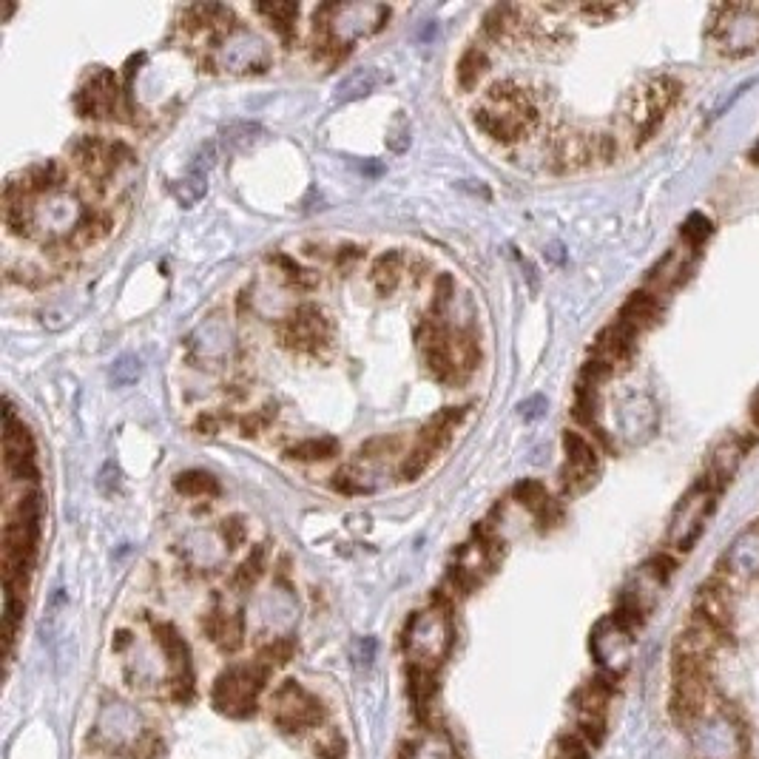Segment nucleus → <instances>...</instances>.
<instances>
[{"label":"nucleus","instance_id":"nucleus-15","mask_svg":"<svg viewBox=\"0 0 759 759\" xmlns=\"http://www.w3.org/2000/svg\"><path fill=\"white\" fill-rule=\"evenodd\" d=\"M714 236V222L705 217V214H691V217L683 222V242L686 248H691L694 253H700L705 248V242Z\"/></svg>","mask_w":759,"mask_h":759},{"label":"nucleus","instance_id":"nucleus-2","mask_svg":"<svg viewBox=\"0 0 759 759\" xmlns=\"http://www.w3.org/2000/svg\"><path fill=\"white\" fill-rule=\"evenodd\" d=\"M725 489L717 487L708 475L697 478L694 487L688 489L686 495L680 498V504L671 515L669 526V546L677 552H691L697 541L703 538L705 524L717 509V498L723 495Z\"/></svg>","mask_w":759,"mask_h":759},{"label":"nucleus","instance_id":"nucleus-27","mask_svg":"<svg viewBox=\"0 0 759 759\" xmlns=\"http://www.w3.org/2000/svg\"><path fill=\"white\" fill-rule=\"evenodd\" d=\"M543 407H546V401L541 396H535L521 404V413H524V418H538L543 413Z\"/></svg>","mask_w":759,"mask_h":759},{"label":"nucleus","instance_id":"nucleus-17","mask_svg":"<svg viewBox=\"0 0 759 759\" xmlns=\"http://www.w3.org/2000/svg\"><path fill=\"white\" fill-rule=\"evenodd\" d=\"M177 489H180L182 495H217L219 484L208 475V472H182L180 478H177Z\"/></svg>","mask_w":759,"mask_h":759},{"label":"nucleus","instance_id":"nucleus-5","mask_svg":"<svg viewBox=\"0 0 759 759\" xmlns=\"http://www.w3.org/2000/svg\"><path fill=\"white\" fill-rule=\"evenodd\" d=\"M592 651H595L600 671L620 677L623 669L629 666V654H632V632H626L615 617H606L592 634Z\"/></svg>","mask_w":759,"mask_h":759},{"label":"nucleus","instance_id":"nucleus-13","mask_svg":"<svg viewBox=\"0 0 759 759\" xmlns=\"http://www.w3.org/2000/svg\"><path fill=\"white\" fill-rule=\"evenodd\" d=\"M379 83H381L379 69H373V66H367V69H356V72L347 74L342 83H339V89H336V100H339V103L359 100V97H364V94H370V91L376 89Z\"/></svg>","mask_w":759,"mask_h":759},{"label":"nucleus","instance_id":"nucleus-30","mask_svg":"<svg viewBox=\"0 0 759 759\" xmlns=\"http://www.w3.org/2000/svg\"><path fill=\"white\" fill-rule=\"evenodd\" d=\"M757 526H759V521H757Z\"/></svg>","mask_w":759,"mask_h":759},{"label":"nucleus","instance_id":"nucleus-1","mask_svg":"<svg viewBox=\"0 0 759 759\" xmlns=\"http://www.w3.org/2000/svg\"><path fill=\"white\" fill-rule=\"evenodd\" d=\"M708 40L725 57H748L759 49V3H725L711 12Z\"/></svg>","mask_w":759,"mask_h":759},{"label":"nucleus","instance_id":"nucleus-22","mask_svg":"<svg viewBox=\"0 0 759 759\" xmlns=\"http://www.w3.org/2000/svg\"><path fill=\"white\" fill-rule=\"evenodd\" d=\"M376 285H379L381 293H387V290L396 288L398 282V256L396 253H390V256H381L379 265H376Z\"/></svg>","mask_w":759,"mask_h":759},{"label":"nucleus","instance_id":"nucleus-4","mask_svg":"<svg viewBox=\"0 0 759 759\" xmlns=\"http://www.w3.org/2000/svg\"><path fill=\"white\" fill-rule=\"evenodd\" d=\"M273 720L288 734L305 731V728L319 725L322 703L316 697H310L299 683H285L273 697Z\"/></svg>","mask_w":759,"mask_h":759},{"label":"nucleus","instance_id":"nucleus-20","mask_svg":"<svg viewBox=\"0 0 759 759\" xmlns=\"http://www.w3.org/2000/svg\"><path fill=\"white\" fill-rule=\"evenodd\" d=\"M592 745L580 737L578 731H569V734H563L558 745H555V759H589L592 757Z\"/></svg>","mask_w":759,"mask_h":759},{"label":"nucleus","instance_id":"nucleus-29","mask_svg":"<svg viewBox=\"0 0 759 759\" xmlns=\"http://www.w3.org/2000/svg\"><path fill=\"white\" fill-rule=\"evenodd\" d=\"M751 157H754V163H759V145L754 148V154H751Z\"/></svg>","mask_w":759,"mask_h":759},{"label":"nucleus","instance_id":"nucleus-9","mask_svg":"<svg viewBox=\"0 0 759 759\" xmlns=\"http://www.w3.org/2000/svg\"><path fill=\"white\" fill-rule=\"evenodd\" d=\"M637 336H640L637 330L623 325V322H615L595 339V347H592L595 359L606 364V367H612V370L629 364L634 356V347H637Z\"/></svg>","mask_w":759,"mask_h":759},{"label":"nucleus","instance_id":"nucleus-19","mask_svg":"<svg viewBox=\"0 0 759 759\" xmlns=\"http://www.w3.org/2000/svg\"><path fill=\"white\" fill-rule=\"evenodd\" d=\"M336 450H339V444L333 438H310V441H302L299 447H293L290 455L302 458V461H322V458L336 455Z\"/></svg>","mask_w":759,"mask_h":759},{"label":"nucleus","instance_id":"nucleus-6","mask_svg":"<svg viewBox=\"0 0 759 759\" xmlns=\"http://www.w3.org/2000/svg\"><path fill=\"white\" fill-rule=\"evenodd\" d=\"M563 447H566V487H572L575 492L592 487L600 470L595 444L580 433H566Z\"/></svg>","mask_w":759,"mask_h":759},{"label":"nucleus","instance_id":"nucleus-10","mask_svg":"<svg viewBox=\"0 0 759 759\" xmlns=\"http://www.w3.org/2000/svg\"><path fill=\"white\" fill-rule=\"evenodd\" d=\"M720 569L731 578H759V526L754 524L728 546Z\"/></svg>","mask_w":759,"mask_h":759},{"label":"nucleus","instance_id":"nucleus-23","mask_svg":"<svg viewBox=\"0 0 759 759\" xmlns=\"http://www.w3.org/2000/svg\"><path fill=\"white\" fill-rule=\"evenodd\" d=\"M140 379V362L134 359V356H123V359H117L114 364V370H111V381L117 384V387H126L131 381Z\"/></svg>","mask_w":759,"mask_h":759},{"label":"nucleus","instance_id":"nucleus-11","mask_svg":"<svg viewBox=\"0 0 759 759\" xmlns=\"http://www.w3.org/2000/svg\"><path fill=\"white\" fill-rule=\"evenodd\" d=\"M663 316V299L654 293V290H637L626 299V305L620 308V316L617 322L629 325L637 333H646L651 327L660 322Z\"/></svg>","mask_w":759,"mask_h":759},{"label":"nucleus","instance_id":"nucleus-8","mask_svg":"<svg viewBox=\"0 0 759 759\" xmlns=\"http://www.w3.org/2000/svg\"><path fill=\"white\" fill-rule=\"evenodd\" d=\"M751 444H754V438L742 433H734V435H728V438H723V441L714 447L711 458H708V470H705V475H708L717 487H723V489L728 487V484H731V478H734L737 470H740L742 458H745L748 450H751Z\"/></svg>","mask_w":759,"mask_h":759},{"label":"nucleus","instance_id":"nucleus-24","mask_svg":"<svg viewBox=\"0 0 759 759\" xmlns=\"http://www.w3.org/2000/svg\"><path fill=\"white\" fill-rule=\"evenodd\" d=\"M387 145H390L393 151H404V148L410 145V123H407V117H404L401 111H398L393 126L387 131Z\"/></svg>","mask_w":759,"mask_h":759},{"label":"nucleus","instance_id":"nucleus-25","mask_svg":"<svg viewBox=\"0 0 759 759\" xmlns=\"http://www.w3.org/2000/svg\"><path fill=\"white\" fill-rule=\"evenodd\" d=\"M251 134H259V128L251 126V123H242V126H231L225 134H222V143L228 148H236V145H248L253 140Z\"/></svg>","mask_w":759,"mask_h":759},{"label":"nucleus","instance_id":"nucleus-21","mask_svg":"<svg viewBox=\"0 0 759 759\" xmlns=\"http://www.w3.org/2000/svg\"><path fill=\"white\" fill-rule=\"evenodd\" d=\"M515 498L521 501V504L532 506V509H546V506H552V498L546 495V489L538 481H524V484H518L515 487Z\"/></svg>","mask_w":759,"mask_h":759},{"label":"nucleus","instance_id":"nucleus-16","mask_svg":"<svg viewBox=\"0 0 759 759\" xmlns=\"http://www.w3.org/2000/svg\"><path fill=\"white\" fill-rule=\"evenodd\" d=\"M205 191H208V174H202V171H188V177L180 180L174 185V197L180 199L182 205H194L199 199L205 197Z\"/></svg>","mask_w":759,"mask_h":759},{"label":"nucleus","instance_id":"nucleus-12","mask_svg":"<svg viewBox=\"0 0 759 759\" xmlns=\"http://www.w3.org/2000/svg\"><path fill=\"white\" fill-rule=\"evenodd\" d=\"M222 60H225V66H231L234 72H245V69H253V66H265V49H262V43L251 35H242L231 40V46H225V52H222Z\"/></svg>","mask_w":759,"mask_h":759},{"label":"nucleus","instance_id":"nucleus-3","mask_svg":"<svg viewBox=\"0 0 759 759\" xmlns=\"http://www.w3.org/2000/svg\"><path fill=\"white\" fill-rule=\"evenodd\" d=\"M268 674H271V666H262V663L219 674L217 686H214V703L219 711H225V714H248L251 711L253 714L256 694L268 683Z\"/></svg>","mask_w":759,"mask_h":759},{"label":"nucleus","instance_id":"nucleus-18","mask_svg":"<svg viewBox=\"0 0 759 759\" xmlns=\"http://www.w3.org/2000/svg\"><path fill=\"white\" fill-rule=\"evenodd\" d=\"M484 72H487V57L481 55L478 49H470L467 55L461 57V63H458V83L464 89H472Z\"/></svg>","mask_w":759,"mask_h":759},{"label":"nucleus","instance_id":"nucleus-14","mask_svg":"<svg viewBox=\"0 0 759 759\" xmlns=\"http://www.w3.org/2000/svg\"><path fill=\"white\" fill-rule=\"evenodd\" d=\"M290 339L299 344H313L322 339V316L316 310H299L290 319Z\"/></svg>","mask_w":759,"mask_h":759},{"label":"nucleus","instance_id":"nucleus-28","mask_svg":"<svg viewBox=\"0 0 759 759\" xmlns=\"http://www.w3.org/2000/svg\"><path fill=\"white\" fill-rule=\"evenodd\" d=\"M751 418H754V424L759 427V393L754 396V401H751Z\"/></svg>","mask_w":759,"mask_h":759},{"label":"nucleus","instance_id":"nucleus-7","mask_svg":"<svg viewBox=\"0 0 759 759\" xmlns=\"http://www.w3.org/2000/svg\"><path fill=\"white\" fill-rule=\"evenodd\" d=\"M452 629L450 620L441 612H427V615L416 617L413 632H410V649L427 657V660H438L444 651L450 649Z\"/></svg>","mask_w":759,"mask_h":759},{"label":"nucleus","instance_id":"nucleus-26","mask_svg":"<svg viewBox=\"0 0 759 759\" xmlns=\"http://www.w3.org/2000/svg\"><path fill=\"white\" fill-rule=\"evenodd\" d=\"M259 566H262V552L256 549V555H253V561H248L242 569H239V583H253V580L259 578Z\"/></svg>","mask_w":759,"mask_h":759}]
</instances>
